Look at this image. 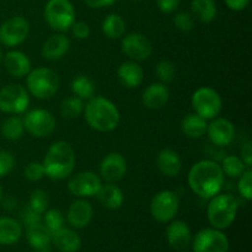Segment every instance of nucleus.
Listing matches in <instances>:
<instances>
[{
	"mask_svg": "<svg viewBox=\"0 0 252 252\" xmlns=\"http://www.w3.org/2000/svg\"><path fill=\"white\" fill-rule=\"evenodd\" d=\"M181 0H157L158 7L164 14H171V12L176 11L180 6Z\"/></svg>",
	"mask_w": 252,
	"mask_h": 252,
	"instance_id": "nucleus-44",
	"label": "nucleus"
},
{
	"mask_svg": "<svg viewBox=\"0 0 252 252\" xmlns=\"http://www.w3.org/2000/svg\"><path fill=\"white\" fill-rule=\"evenodd\" d=\"M226 6L233 11H243L250 4V0H225Z\"/></svg>",
	"mask_w": 252,
	"mask_h": 252,
	"instance_id": "nucleus-46",
	"label": "nucleus"
},
{
	"mask_svg": "<svg viewBox=\"0 0 252 252\" xmlns=\"http://www.w3.org/2000/svg\"><path fill=\"white\" fill-rule=\"evenodd\" d=\"M123 53L134 62L147 61L153 54V44L145 34L139 32L126 34L121 41Z\"/></svg>",
	"mask_w": 252,
	"mask_h": 252,
	"instance_id": "nucleus-13",
	"label": "nucleus"
},
{
	"mask_svg": "<svg viewBox=\"0 0 252 252\" xmlns=\"http://www.w3.org/2000/svg\"><path fill=\"white\" fill-rule=\"evenodd\" d=\"M220 167L223 170L224 175H226L229 177H233V179H238V177H240L243 175V172L245 171L248 166L244 164L240 157L229 155V157L224 158Z\"/></svg>",
	"mask_w": 252,
	"mask_h": 252,
	"instance_id": "nucleus-34",
	"label": "nucleus"
},
{
	"mask_svg": "<svg viewBox=\"0 0 252 252\" xmlns=\"http://www.w3.org/2000/svg\"><path fill=\"white\" fill-rule=\"evenodd\" d=\"M75 152L68 142L58 140L49 147L42 165L49 179L61 181L70 176L75 167Z\"/></svg>",
	"mask_w": 252,
	"mask_h": 252,
	"instance_id": "nucleus-3",
	"label": "nucleus"
},
{
	"mask_svg": "<svg viewBox=\"0 0 252 252\" xmlns=\"http://www.w3.org/2000/svg\"><path fill=\"white\" fill-rule=\"evenodd\" d=\"M26 85L32 96L39 100H48L58 93L61 79L54 70L41 66L27 74Z\"/></svg>",
	"mask_w": 252,
	"mask_h": 252,
	"instance_id": "nucleus-5",
	"label": "nucleus"
},
{
	"mask_svg": "<svg viewBox=\"0 0 252 252\" xmlns=\"http://www.w3.org/2000/svg\"><path fill=\"white\" fill-rule=\"evenodd\" d=\"M194 113L206 121H211L218 117L223 108V101L220 95L214 89L202 86L197 89L191 98Z\"/></svg>",
	"mask_w": 252,
	"mask_h": 252,
	"instance_id": "nucleus-7",
	"label": "nucleus"
},
{
	"mask_svg": "<svg viewBox=\"0 0 252 252\" xmlns=\"http://www.w3.org/2000/svg\"><path fill=\"white\" fill-rule=\"evenodd\" d=\"M193 252H228L229 240L221 230L214 228H206L194 235Z\"/></svg>",
	"mask_w": 252,
	"mask_h": 252,
	"instance_id": "nucleus-11",
	"label": "nucleus"
},
{
	"mask_svg": "<svg viewBox=\"0 0 252 252\" xmlns=\"http://www.w3.org/2000/svg\"><path fill=\"white\" fill-rule=\"evenodd\" d=\"M181 252H191V251H186V250H182Z\"/></svg>",
	"mask_w": 252,
	"mask_h": 252,
	"instance_id": "nucleus-51",
	"label": "nucleus"
},
{
	"mask_svg": "<svg viewBox=\"0 0 252 252\" xmlns=\"http://www.w3.org/2000/svg\"><path fill=\"white\" fill-rule=\"evenodd\" d=\"M170 100V90L165 84H150L142 95V103L148 110L157 111L165 107Z\"/></svg>",
	"mask_w": 252,
	"mask_h": 252,
	"instance_id": "nucleus-19",
	"label": "nucleus"
},
{
	"mask_svg": "<svg viewBox=\"0 0 252 252\" xmlns=\"http://www.w3.org/2000/svg\"><path fill=\"white\" fill-rule=\"evenodd\" d=\"M239 202L230 193H218L212 197L207 207V218L212 228L224 230L234 223L238 214Z\"/></svg>",
	"mask_w": 252,
	"mask_h": 252,
	"instance_id": "nucleus-4",
	"label": "nucleus"
},
{
	"mask_svg": "<svg viewBox=\"0 0 252 252\" xmlns=\"http://www.w3.org/2000/svg\"><path fill=\"white\" fill-rule=\"evenodd\" d=\"M102 186V179L93 171H83L70 177L68 189L73 196L79 198L94 197Z\"/></svg>",
	"mask_w": 252,
	"mask_h": 252,
	"instance_id": "nucleus-14",
	"label": "nucleus"
},
{
	"mask_svg": "<svg viewBox=\"0 0 252 252\" xmlns=\"http://www.w3.org/2000/svg\"><path fill=\"white\" fill-rule=\"evenodd\" d=\"M191 10L193 17L203 24H209L217 17V4L214 0H192Z\"/></svg>",
	"mask_w": 252,
	"mask_h": 252,
	"instance_id": "nucleus-29",
	"label": "nucleus"
},
{
	"mask_svg": "<svg viewBox=\"0 0 252 252\" xmlns=\"http://www.w3.org/2000/svg\"><path fill=\"white\" fill-rule=\"evenodd\" d=\"M29 21L22 16H12L0 26V43L5 47H16L29 37Z\"/></svg>",
	"mask_w": 252,
	"mask_h": 252,
	"instance_id": "nucleus-12",
	"label": "nucleus"
},
{
	"mask_svg": "<svg viewBox=\"0 0 252 252\" xmlns=\"http://www.w3.org/2000/svg\"><path fill=\"white\" fill-rule=\"evenodd\" d=\"M206 133L208 134L209 140L213 144L224 147L229 145L234 140L236 134L235 126L228 118L216 117L211 120V123L207 125Z\"/></svg>",
	"mask_w": 252,
	"mask_h": 252,
	"instance_id": "nucleus-16",
	"label": "nucleus"
},
{
	"mask_svg": "<svg viewBox=\"0 0 252 252\" xmlns=\"http://www.w3.org/2000/svg\"><path fill=\"white\" fill-rule=\"evenodd\" d=\"M174 24L176 29L181 32H189L194 27V17L193 15L187 11L179 12L174 17Z\"/></svg>",
	"mask_w": 252,
	"mask_h": 252,
	"instance_id": "nucleus-39",
	"label": "nucleus"
},
{
	"mask_svg": "<svg viewBox=\"0 0 252 252\" xmlns=\"http://www.w3.org/2000/svg\"><path fill=\"white\" fill-rule=\"evenodd\" d=\"M96 197H97L98 202L107 209H118L125 201L122 189L117 185L111 184V182L102 185Z\"/></svg>",
	"mask_w": 252,
	"mask_h": 252,
	"instance_id": "nucleus-25",
	"label": "nucleus"
},
{
	"mask_svg": "<svg viewBox=\"0 0 252 252\" xmlns=\"http://www.w3.org/2000/svg\"><path fill=\"white\" fill-rule=\"evenodd\" d=\"M25 130L36 138L49 137L56 130V118L49 111L34 108L29 111L22 118Z\"/></svg>",
	"mask_w": 252,
	"mask_h": 252,
	"instance_id": "nucleus-10",
	"label": "nucleus"
},
{
	"mask_svg": "<svg viewBox=\"0 0 252 252\" xmlns=\"http://www.w3.org/2000/svg\"><path fill=\"white\" fill-rule=\"evenodd\" d=\"M187 184L194 194L203 199H211L223 189L224 172L218 162L201 160L189 169Z\"/></svg>",
	"mask_w": 252,
	"mask_h": 252,
	"instance_id": "nucleus-1",
	"label": "nucleus"
},
{
	"mask_svg": "<svg viewBox=\"0 0 252 252\" xmlns=\"http://www.w3.org/2000/svg\"><path fill=\"white\" fill-rule=\"evenodd\" d=\"M166 239L169 245L175 250H186L192 241L191 229L185 221L172 219L166 229Z\"/></svg>",
	"mask_w": 252,
	"mask_h": 252,
	"instance_id": "nucleus-18",
	"label": "nucleus"
},
{
	"mask_svg": "<svg viewBox=\"0 0 252 252\" xmlns=\"http://www.w3.org/2000/svg\"><path fill=\"white\" fill-rule=\"evenodd\" d=\"M69 48H70V39L61 32V33L52 34L44 42L41 54L44 59L48 61H58L68 53Z\"/></svg>",
	"mask_w": 252,
	"mask_h": 252,
	"instance_id": "nucleus-21",
	"label": "nucleus"
},
{
	"mask_svg": "<svg viewBox=\"0 0 252 252\" xmlns=\"http://www.w3.org/2000/svg\"><path fill=\"white\" fill-rule=\"evenodd\" d=\"M207 125H208L207 121L199 117L197 113H189L181 121V130L187 138L198 139L206 133Z\"/></svg>",
	"mask_w": 252,
	"mask_h": 252,
	"instance_id": "nucleus-27",
	"label": "nucleus"
},
{
	"mask_svg": "<svg viewBox=\"0 0 252 252\" xmlns=\"http://www.w3.org/2000/svg\"><path fill=\"white\" fill-rule=\"evenodd\" d=\"M5 70L15 78H24L31 71V61L20 51H9L4 54Z\"/></svg>",
	"mask_w": 252,
	"mask_h": 252,
	"instance_id": "nucleus-20",
	"label": "nucleus"
},
{
	"mask_svg": "<svg viewBox=\"0 0 252 252\" xmlns=\"http://www.w3.org/2000/svg\"><path fill=\"white\" fill-rule=\"evenodd\" d=\"M238 191L241 194L243 198L246 201H251L252 199V170L251 167H248L245 171L243 172L240 177H238Z\"/></svg>",
	"mask_w": 252,
	"mask_h": 252,
	"instance_id": "nucleus-38",
	"label": "nucleus"
},
{
	"mask_svg": "<svg viewBox=\"0 0 252 252\" xmlns=\"http://www.w3.org/2000/svg\"><path fill=\"white\" fill-rule=\"evenodd\" d=\"M24 176L31 182H36L43 179V177L46 176V171H44V167L43 165H42V162H30V164L25 167Z\"/></svg>",
	"mask_w": 252,
	"mask_h": 252,
	"instance_id": "nucleus-40",
	"label": "nucleus"
},
{
	"mask_svg": "<svg viewBox=\"0 0 252 252\" xmlns=\"http://www.w3.org/2000/svg\"><path fill=\"white\" fill-rule=\"evenodd\" d=\"M71 32H73V36L76 39H86L90 36V27L86 22L84 21H76L74 22L73 26L70 27Z\"/></svg>",
	"mask_w": 252,
	"mask_h": 252,
	"instance_id": "nucleus-42",
	"label": "nucleus"
},
{
	"mask_svg": "<svg viewBox=\"0 0 252 252\" xmlns=\"http://www.w3.org/2000/svg\"><path fill=\"white\" fill-rule=\"evenodd\" d=\"M15 166V158L7 150H0V177H4L12 171Z\"/></svg>",
	"mask_w": 252,
	"mask_h": 252,
	"instance_id": "nucleus-41",
	"label": "nucleus"
},
{
	"mask_svg": "<svg viewBox=\"0 0 252 252\" xmlns=\"http://www.w3.org/2000/svg\"><path fill=\"white\" fill-rule=\"evenodd\" d=\"M70 89L74 96L81 98V100H90L91 97H94V94L96 90L93 79L89 78L88 75H84V74L76 75L71 80Z\"/></svg>",
	"mask_w": 252,
	"mask_h": 252,
	"instance_id": "nucleus-31",
	"label": "nucleus"
},
{
	"mask_svg": "<svg viewBox=\"0 0 252 252\" xmlns=\"http://www.w3.org/2000/svg\"><path fill=\"white\" fill-rule=\"evenodd\" d=\"M2 194H4V191H2V187H1V185H0V202H1V199H2Z\"/></svg>",
	"mask_w": 252,
	"mask_h": 252,
	"instance_id": "nucleus-50",
	"label": "nucleus"
},
{
	"mask_svg": "<svg viewBox=\"0 0 252 252\" xmlns=\"http://www.w3.org/2000/svg\"><path fill=\"white\" fill-rule=\"evenodd\" d=\"M180 198L176 192L164 189L153 197L150 202V214L159 223H169L177 216Z\"/></svg>",
	"mask_w": 252,
	"mask_h": 252,
	"instance_id": "nucleus-8",
	"label": "nucleus"
},
{
	"mask_svg": "<svg viewBox=\"0 0 252 252\" xmlns=\"http://www.w3.org/2000/svg\"><path fill=\"white\" fill-rule=\"evenodd\" d=\"M88 125L97 132H111L120 125L121 115L117 106L103 96H94L84 106Z\"/></svg>",
	"mask_w": 252,
	"mask_h": 252,
	"instance_id": "nucleus-2",
	"label": "nucleus"
},
{
	"mask_svg": "<svg viewBox=\"0 0 252 252\" xmlns=\"http://www.w3.org/2000/svg\"><path fill=\"white\" fill-rule=\"evenodd\" d=\"M43 214L44 216L42 218V220H43V224L47 226V229L51 233H54L58 229L63 228L64 216L59 209H47Z\"/></svg>",
	"mask_w": 252,
	"mask_h": 252,
	"instance_id": "nucleus-36",
	"label": "nucleus"
},
{
	"mask_svg": "<svg viewBox=\"0 0 252 252\" xmlns=\"http://www.w3.org/2000/svg\"><path fill=\"white\" fill-rule=\"evenodd\" d=\"M93 216L94 208L90 202L84 198H79L75 199L69 207L68 213H66V220L73 228L83 229L90 224Z\"/></svg>",
	"mask_w": 252,
	"mask_h": 252,
	"instance_id": "nucleus-17",
	"label": "nucleus"
},
{
	"mask_svg": "<svg viewBox=\"0 0 252 252\" xmlns=\"http://www.w3.org/2000/svg\"><path fill=\"white\" fill-rule=\"evenodd\" d=\"M2 59H4V52H2L1 47H0V63H2Z\"/></svg>",
	"mask_w": 252,
	"mask_h": 252,
	"instance_id": "nucleus-49",
	"label": "nucleus"
},
{
	"mask_svg": "<svg viewBox=\"0 0 252 252\" xmlns=\"http://www.w3.org/2000/svg\"><path fill=\"white\" fill-rule=\"evenodd\" d=\"M25 133L24 122L22 118L17 117V116H12V117L6 118L1 125V135L6 140H15L21 139L22 135Z\"/></svg>",
	"mask_w": 252,
	"mask_h": 252,
	"instance_id": "nucleus-32",
	"label": "nucleus"
},
{
	"mask_svg": "<svg viewBox=\"0 0 252 252\" xmlns=\"http://www.w3.org/2000/svg\"><path fill=\"white\" fill-rule=\"evenodd\" d=\"M44 20L54 31H68L75 22V10L70 0H48L44 6Z\"/></svg>",
	"mask_w": 252,
	"mask_h": 252,
	"instance_id": "nucleus-6",
	"label": "nucleus"
},
{
	"mask_svg": "<svg viewBox=\"0 0 252 252\" xmlns=\"http://www.w3.org/2000/svg\"><path fill=\"white\" fill-rule=\"evenodd\" d=\"M52 243L61 252H78L81 248V239L78 233L64 226L52 233Z\"/></svg>",
	"mask_w": 252,
	"mask_h": 252,
	"instance_id": "nucleus-23",
	"label": "nucleus"
},
{
	"mask_svg": "<svg viewBox=\"0 0 252 252\" xmlns=\"http://www.w3.org/2000/svg\"><path fill=\"white\" fill-rule=\"evenodd\" d=\"M36 252H51V250H49V246H47V248L38 249V250H36Z\"/></svg>",
	"mask_w": 252,
	"mask_h": 252,
	"instance_id": "nucleus-48",
	"label": "nucleus"
},
{
	"mask_svg": "<svg viewBox=\"0 0 252 252\" xmlns=\"http://www.w3.org/2000/svg\"><path fill=\"white\" fill-rule=\"evenodd\" d=\"M49 198L48 194L43 189H34L30 196L29 207L32 211L37 212L39 214H43L48 209Z\"/></svg>",
	"mask_w": 252,
	"mask_h": 252,
	"instance_id": "nucleus-35",
	"label": "nucleus"
},
{
	"mask_svg": "<svg viewBox=\"0 0 252 252\" xmlns=\"http://www.w3.org/2000/svg\"><path fill=\"white\" fill-rule=\"evenodd\" d=\"M30 105L29 91L20 84H10L0 89V111L11 115H20Z\"/></svg>",
	"mask_w": 252,
	"mask_h": 252,
	"instance_id": "nucleus-9",
	"label": "nucleus"
},
{
	"mask_svg": "<svg viewBox=\"0 0 252 252\" xmlns=\"http://www.w3.org/2000/svg\"><path fill=\"white\" fill-rule=\"evenodd\" d=\"M84 100L76 97V96H70L65 100L62 101L61 103V115L62 117L66 120H73V118L79 117L84 112Z\"/></svg>",
	"mask_w": 252,
	"mask_h": 252,
	"instance_id": "nucleus-33",
	"label": "nucleus"
},
{
	"mask_svg": "<svg viewBox=\"0 0 252 252\" xmlns=\"http://www.w3.org/2000/svg\"><path fill=\"white\" fill-rule=\"evenodd\" d=\"M84 1L91 9H101V7L111 6L115 4L116 0H84Z\"/></svg>",
	"mask_w": 252,
	"mask_h": 252,
	"instance_id": "nucleus-47",
	"label": "nucleus"
},
{
	"mask_svg": "<svg viewBox=\"0 0 252 252\" xmlns=\"http://www.w3.org/2000/svg\"><path fill=\"white\" fill-rule=\"evenodd\" d=\"M127 160L120 153H110L100 164V177L106 182L116 184L126 176Z\"/></svg>",
	"mask_w": 252,
	"mask_h": 252,
	"instance_id": "nucleus-15",
	"label": "nucleus"
},
{
	"mask_svg": "<svg viewBox=\"0 0 252 252\" xmlns=\"http://www.w3.org/2000/svg\"><path fill=\"white\" fill-rule=\"evenodd\" d=\"M21 218H22V221H24L25 225L30 226V225H33V224L41 223L42 214L37 213V212L32 211L30 207H27V208H25L24 211H22Z\"/></svg>",
	"mask_w": 252,
	"mask_h": 252,
	"instance_id": "nucleus-43",
	"label": "nucleus"
},
{
	"mask_svg": "<svg viewBox=\"0 0 252 252\" xmlns=\"http://www.w3.org/2000/svg\"><path fill=\"white\" fill-rule=\"evenodd\" d=\"M117 75L123 86L128 89H135L143 83L144 71L142 66L135 62H125L118 66Z\"/></svg>",
	"mask_w": 252,
	"mask_h": 252,
	"instance_id": "nucleus-24",
	"label": "nucleus"
},
{
	"mask_svg": "<svg viewBox=\"0 0 252 252\" xmlns=\"http://www.w3.org/2000/svg\"><path fill=\"white\" fill-rule=\"evenodd\" d=\"M21 224L10 217H0V245H14L21 239Z\"/></svg>",
	"mask_w": 252,
	"mask_h": 252,
	"instance_id": "nucleus-26",
	"label": "nucleus"
},
{
	"mask_svg": "<svg viewBox=\"0 0 252 252\" xmlns=\"http://www.w3.org/2000/svg\"><path fill=\"white\" fill-rule=\"evenodd\" d=\"M102 32L110 39L122 38L126 33V21L118 14H110L102 21Z\"/></svg>",
	"mask_w": 252,
	"mask_h": 252,
	"instance_id": "nucleus-30",
	"label": "nucleus"
},
{
	"mask_svg": "<svg viewBox=\"0 0 252 252\" xmlns=\"http://www.w3.org/2000/svg\"><path fill=\"white\" fill-rule=\"evenodd\" d=\"M157 165L159 171L166 177H176L182 170V161L179 153L170 148L160 150L157 158Z\"/></svg>",
	"mask_w": 252,
	"mask_h": 252,
	"instance_id": "nucleus-22",
	"label": "nucleus"
},
{
	"mask_svg": "<svg viewBox=\"0 0 252 252\" xmlns=\"http://www.w3.org/2000/svg\"><path fill=\"white\" fill-rule=\"evenodd\" d=\"M27 241L34 249L47 248L52 243V233L43 223H37L27 226Z\"/></svg>",
	"mask_w": 252,
	"mask_h": 252,
	"instance_id": "nucleus-28",
	"label": "nucleus"
},
{
	"mask_svg": "<svg viewBox=\"0 0 252 252\" xmlns=\"http://www.w3.org/2000/svg\"><path fill=\"white\" fill-rule=\"evenodd\" d=\"M240 155L244 164H245L248 167H251L252 166V143L251 142H246L245 144L243 145Z\"/></svg>",
	"mask_w": 252,
	"mask_h": 252,
	"instance_id": "nucleus-45",
	"label": "nucleus"
},
{
	"mask_svg": "<svg viewBox=\"0 0 252 252\" xmlns=\"http://www.w3.org/2000/svg\"><path fill=\"white\" fill-rule=\"evenodd\" d=\"M132 1H139V0H132Z\"/></svg>",
	"mask_w": 252,
	"mask_h": 252,
	"instance_id": "nucleus-52",
	"label": "nucleus"
},
{
	"mask_svg": "<svg viewBox=\"0 0 252 252\" xmlns=\"http://www.w3.org/2000/svg\"><path fill=\"white\" fill-rule=\"evenodd\" d=\"M155 73H157V76L162 84L171 83L175 79V75H176V66L171 61L162 59L157 64Z\"/></svg>",
	"mask_w": 252,
	"mask_h": 252,
	"instance_id": "nucleus-37",
	"label": "nucleus"
}]
</instances>
